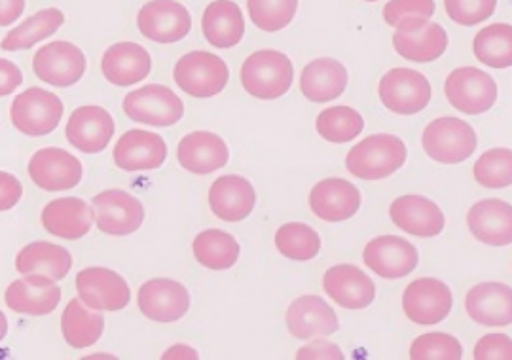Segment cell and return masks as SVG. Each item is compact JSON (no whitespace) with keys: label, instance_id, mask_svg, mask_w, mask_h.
Returning <instances> with one entry per match:
<instances>
[{"label":"cell","instance_id":"obj_1","mask_svg":"<svg viewBox=\"0 0 512 360\" xmlns=\"http://www.w3.org/2000/svg\"><path fill=\"white\" fill-rule=\"evenodd\" d=\"M406 144L389 133L370 135L349 150L346 167L361 180H382L399 171L406 162Z\"/></svg>","mask_w":512,"mask_h":360},{"label":"cell","instance_id":"obj_2","mask_svg":"<svg viewBox=\"0 0 512 360\" xmlns=\"http://www.w3.org/2000/svg\"><path fill=\"white\" fill-rule=\"evenodd\" d=\"M239 78L243 90L256 99H279L293 86V61L281 52L260 50L243 61Z\"/></svg>","mask_w":512,"mask_h":360},{"label":"cell","instance_id":"obj_3","mask_svg":"<svg viewBox=\"0 0 512 360\" xmlns=\"http://www.w3.org/2000/svg\"><path fill=\"white\" fill-rule=\"evenodd\" d=\"M421 144L431 160L444 165H456L475 154L476 133L467 122L444 116L425 127Z\"/></svg>","mask_w":512,"mask_h":360},{"label":"cell","instance_id":"obj_4","mask_svg":"<svg viewBox=\"0 0 512 360\" xmlns=\"http://www.w3.org/2000/svg\"><path fill=\"white\" fill-rule=\"evenodd\" d=\"M173 78L186 95L207 99L219 95L228 86L230 69L219 55L190 52L177 61Z\"/></svg>","mask_w":512,"mask_h":360},{"label":"cell","instance_id":"obj_5","mask_svg":"<svg viewBox=\"0 0 512 360\" xmlns=\"http://www.w3.org/2000/svg\"><path fill=\"white\" fill-rule=\"evenodd\" d=\"M124 112L137 124L169 127L183 120L184 103L175 91L162 84H150L126 95Z\"/></svg>","mask_w":512,"mask_h":360},{"label":"cell","instance_id":"obj_6","mask_svg":"<svg viewBox=\"0 0 512 360\" xmlns=\"http://www.w3.org/2000/svg\"><path fill=\"white\" fill-rule=\"evenodd\" d=\"M63 118V103L52 91L29 88L19 93L10 107V120L19 133L42 137L52 133Z\"/></svg>","mask_w":512,"mask_h":360},{"label":"cell","instance_id":"obj_7","mask_svg":"<svg viewBox=\"0 0 512 360\" xmlns=\"http://www.w3.org/2000/svg\"><path fill=\"white\" fill-rule=\"evenodd\" d=\"M444 93L448 103L456 110L469 116H478L494 107L497 84L490 74L476 67H461L448 74Z\"/></svg>","mask_w":512,"mask_h":360},{"label":"cell","instance_id":"obj_8","mask_svg":"<svg viewBox=\"0 0 512 360\" xmlns=\"http://www.w3.org/2000/svg\"><path fill=\"white\" fill-rule=\"evenodd\" d=\"M378 95L387 110L401 116H414L429 105L431 84L420 71L403 67L391 69L382 76Z\"/></svg>","mask_w":512,"mask_h":360},{"label":"cell","instance_id":"obj_9","mask_svg":"<svg viewBox=\"0 0 512 360\" xmlns=\"http://www.w3.org/2000/svg\"><path fill=\"white\" fill-rule=\"evenodd\" d=\"M86 55L71 42L57 40L40 48L33 57V71L38 78L55 88H69L82 80L86 72Z\"/></svg>","mask_w":512,"mask_h":360},{"label":"cell","instance_id":"obj_10","mask_svg":"<svg viewBox=\"0 0 512 360\" xmlns=\"http://www.w3.org/2000/svg\"><path fill=\"white\" fill-rule=\"evenodd\" d=\"M454 307V294L433 277L412 281L403 294L404 315L414 324L442 323Z\"/></svg>","mask_w":512,"mask_h":360},{"label":"cell","instance_id":"obj_11","mask_svg":"<svg viewBox=\"0 0 512 360\" xmlns=\"http://www.w3.org/2000/svg\"><path fill=\"white\" fill-rule=\"evenodd\" d=\"M141 35L158 44H175L192 29V16L177 0H150L137 16Z\"/></svg>","mask_w":512,"mask_h":360},{"label":"cell","instance_id":"obj_12","mask_svg":"<svg viewBox=\"0 0 512 360\" xmlns=\"http://www.w3.org/2000/svg\"><path fill=\"white\" fill-rule=\"evenodd\" d=\"M93 215L103 234H135L145 220V207L124 190H105L93 198Z\"/></svg>","mask_w":512,"mask_h":360},{"label":"cell","instance_id":"obj_13","mask_svg":"<svg viewBox=\"0 0 512 360\" xmlns=\"http://www.w3.org/2000/svg\"><path fill=\"white\" fill-rule=\"evenodd\" d=\"M368 270L384 279H403L416 270L420 262L418 249L399 235H380L372 239L363 251Z\"/></svg>","mask_w":512,"mask_h":360},{"label":"cell","instance_id":"obj_14","mask_svg":"<svg viewBox=\"0 0 512 360\" xmlns=\"http://www.w3.org/2000/svg\"><path fill=\"white\" fill-rule=\"evenodd\" d=\"M80 300L97 311H120L128 307L131 290L120 273L109 268H86L76 275Z\"/></svg>","mask_w":512,"mask_h":360},{"label":"cell","instance_id":"obj_15","mask_svg":"<svg viewBox=\"0 0 512 360\" xmlns=\"http://www.w3.org/2000/svg\"><path fill=\"white\" fill-rule=\"evenodd\" d=\"M137 304L154 323H177L190 309V292L173 279H152L139 288Z\"/></svg>","mask_w":512,"mask_h":360},{"label":"cell","instance_id":"obj_16","mask_svg":"<svg viewBox=\"0 0 512 360\" xmlns=\"http://www.w3.org/2000/svg\"><path fill=\"white\" fill-rule=\"evenodd\" d=\"M29 177L46 192L71 190L82 180V163L71 152L48 146L31 158Z\"/></svg>","mask_w":512,"mask_h":360},{"label":"cell","instance_id":"obj_17","mask_svg":"<svg viewBox=\"0 0 512 360\" xmlns=\"http://www.w3.org/2000/svg\"><path fill=\"white\" fill-rule=\"evenodd\" d=\"M116 167L128 173L160 169L167 160V144L158 133L131 129L120 137L112 150Z\"/></svg>","mask_w":512,"mask_h":360},{"label":"cell","instance_id":"obj_18","mask_svg":"<svg viewBox=\"0 0 512 360\" xmlns=\"http://www.w3.org/2000/svg\"><path fill=\"white\" fill-rule=\"evenodd\" d=\"M4 300L6 306L21 315H50L59 307L61 288L48 275L29 273L6 288Z\"/></svg>","mask_w":512,"mask_h":360},{"label":"cell","instance_id":"obj_19","mask_svg":"<svg viewBox=\"0 0 512 360\" xmlns=\"http://www.w3.org/2000/svg\"><path fill=\"white\" fill-rule=\"evenodd\" d=\"M67 141L84 154H99L109 146L114 135V120L103 107H80L74 110L65 129Z\"/></svg>","mask_w":512,"mask_h":360},{"label":"cell","instance_id":"obj_20","mask_svg":"<svg viewBox=\"0 0 512 360\" xmlns=\"http://www.w3.org/2000/svg\"><path fill=\"white\" fill-rule=\"evenodd\" d=\"M287 328L298 340L332 336L340 321L332 307L321 296H300L287 309Z\"/></svg>","mask_w":512,"mask_h":360},{"label":"cell","instance_id":"obj_21","mask_svg":"<svg viewBox=\"0 0 512 360\" xmlns=\"http://www.w3.org/2000/svg\"><path fill=\"white\" fill-rule=\"evenodd\" d=\"M323 288L344 309H365L376 298V285L353 264H338L323 277Z\"/></svg>","mask_w":512,"mask_h":360},{"label":"cell","instance_id":"obj_22","mask_svg":"<svg viewBox=\"0 0 512 360\" xmlns=\"http://www.w3.org/2000/svg\"><path fill=\"white\" fill-rule=\"evenodd\" d=\"M310 207L325 222H344L361 209V192L348 180H321L311 190Z\"/></svg>","mask_w":512,"mask_h":360},{"label":"cell","instance_id":"obj_23","mask_svg":"<svg viewBox=\"0 0 512 360\" xmlns=\"http://www.w3.org/2000/svg\"><path fill=\"white\" fill-rule=\"evenodd\" d=\"M181 167L194 175H209L226 167L230 150L226 141L211 131H194L181 139L177 148Z\"/></svg>","mask_w":512,"mask_h":360},{"label":"cell","instance_id":"obj_24","mask_svg":"<svg viewBox=\"0 0 512 360\" xmlns=\"http://www.w3.org/2000/svg\"><path fill=\"white\" fill-rule=\"evenodd\" d=\"M467 226L480 243L505 247L512 243V205L503 199L478 201L467 215Z\"/></svg>","mask_w":512,"mask_h":360},{"label":"cell","instance_id":"obj_25","mask_svg":"<svg viewBox=\"0 0 512 360\" xmlns=\"http://www.w3.org/2000/svg\"><path fill=\"white\" fill-rule=\"evenodd\" d=\"M101 71L110 84L128 88L147 80L152 71V57L135 42H118L110 46L101 59Z\"/></svg>","mask_w":512,"mask_h":360},{"label":"cell","instance_id":"obj_26","mask_svg":"<svg viewBox=\"0 0 512 360\" xmlns=\"http://www.w3.org/2000/svg\"><path fill=\"white\" fill-rule=\"evenodd\" d=\"M256 205L255 186L239 175H224L209 190V207L224 222H241L253 213Z\"/></svg>","mask_w":512,"mask_h":360},{"label":"cell","instance_id":"obj_27","mask_svg":"<svg viewBox=\"0 0 512 360\" xmlns=\"http://www.w3.org/2000/svg\"><path fill=\"white\" fill-rule=\"evenodd\" d=\"M393 224L416 237H437L444 230V215L439 205L423 196H401L389 207Z\"/></svg>","mask_w":512,"mask_h":360},{"label":"cell","instance_id":"obj_28","mask_svg":"<svg viewBox=\"0 0 512 360\" xmlns=\"http://www.w3.org/2000/svg\"><path fill=\"white\" fill-rule=\"evenodd\" d=\"M93 220L95 215L92 207L80 198L54 199L44 207L40 215V222L46 232L69 241L90 234Z\"/></svg>","mask_w":512,"mask_h":360},{"label":"cell","instance_id":"obj_29","mask_svg":"<svg viewBox=\"0 0 512 360\" xmlns=\"http://www.w3.org/2000/svg\"><path fill=\"white\" fill-rule=\"evenodd\" d=\"M467 315L482 326L512 324V287L505 283H480L465 296Z\"/></svg>","mask_w":512,"mask_h":360},{"label":"cell","instance_id":"obj_30","mask_svg":"<svg viewBox=\"0 0 512 360\" xmlns=\"http://www.w3.org/2000/svg\"><path fill=\"white\" fill-rule=\"evenodd\" d=\"M348 69L332 59L321 57L308 63L300 76V91L311 103H329L348 88Z\"/></svg>","mask_w":512,"mask_h":360},{"label":"cell","instance_id":"obj_31","mask_svg":"<svg viewBox=\"0 0 512 360\" xmlns=\"http://www.w3.org/2000/svg\"><path fill=\"white\" fill-rule=\"evenodd\" d=\"M202 31L205 40L219 50L238 46L245 35V19L241 8L232 0L211 2L203 12Z\"/></svg>","mask_w":512,"mask_h":360},{"label":"cell","instance_id":"obj_32","mask_svg":"<svg viewBox=\"0 0 512 360\" xmlns=\"http://www.w3.org/2000/svg\"><path fill=\"white\" fill-rule=\"evenodd\" d=\"M395 52L412 63L437 61L448 48V35L439 23H425L418 31H397L393 35Z\"/></svg>","mask_w":512,"mask_h":360},{"label":"cell","instance_id":"obj_33","mask_svg":"<svg viewBox=\"0 0 512 360\" xmlns=\"http://www.w3.org/2000/svg\"><path fill=\"white\" fill-rule=\"evenodd\" d=\"M73 268V256L65 247H59L54 243L37 241L27 247H23L16 256V270L23 275L40 273L48 275L55 281H61L69 275Z\"/></svg>","mask_w":512,"mask_h":360},{"label":"cell","instance_id":"obj_34","mask_svg":"<svg viewBox=\"0 0 512 360\" xmlns=\"http://www.w3.org/2000/svg\"><path fill=\"white\" fill-rule=\"evenodd\" d=\"M105 330V319L84 306L78 298L71 300L61 317V332L65 342L74 349H86L99 342Z\"/></svg>","mask_w":512,"mask_h":360},{"label":"cell","instance_id":"obj_35","mask_svg":"<svg viewBox=\"0 0 512 360\" xmlns=\"http://www.w3.org/2000/svg\"><path fill=\"white\" fill-rule=\"evenodd\" d=\"M192 251L203 268L224 271L238 264L241 247L238 239L228 232L205 230L202 234L196 235L192 243Z\"/></svg>","mask_w":512,"mask_h":360},{"label":"cell","instance_id":"obj_36","mask_svg":"<svg viewBox=\"0 0 512 360\" xmlns=\"http://www.w3.org/2000/svg\"><path fill=\"white\" fill-rule=\"evenodd\" d=\"M63 23H65V16L61 10H57V8L40 10L38 14L25 19L14 31H10L8 35L4 36L0 42V48L6 52L31 50L44 38L55 35Z\"/></svg>","mask_w":512,"mask_h":360},{"label":"cell","instance_id":"obj_37","mask_svg":"<svg viewBox=\"0 0 512 360\" xmlns=\"http://www.w3.org/2000/svg\"><path fill=\"white\" fill-rule=\"evenodd\" d=\"M476 59L492 69L512 67V25L494 23L478 31L473 42Z\"/></svg>","mask_w":512,"mask_h":360},{"label":"cell","instance_id":"obj_38","mask_svg":"<svg viewBox=\"0 0 512 360\" xmlns=\"http://www.w3.org/2000/svg\"><path fill=\"white\" fill-rule=\"evenodd\" d=\"M275 247L289 260L308 262L321 251V237L304 222H289L277 230Z\"/></svg>","mask_w":512,"mask_h":360},{"label":"cell","instance_id":"obj_39","mask_svg":"<svg viewBox=\"0 0 512 360\" xmlns=\"http://www.w3.org/2000/svg\"><path fill=\"white\" fill-rule=\"evenodd\" d=\"M317 133L329 141V143L344 144L357 139L363 129H365V120L363 116L351 107H332L325 108L317 116Z\"/></svg>","mask_w":512,"mask_h":360},{"label":"cell","instance_id":"obj_40","mask_svg":"<svg viewBox=\"0 0 512 360\" xmlns=\"http://www.w3.org/2000/svg\"><path fill=\"white\" fill-rule=\"evenodd\" d=\"M435 0H389L384 6L387 25L397 31H418L435 14Z\"/></svg>","mask_w":512,"mask_h":360},{"label":"cell","instance_id":"obj_41","mask_svg":"<svg viewBox=\"0 0 512 360\" xmlns=\"http://www.w3.org/2000/svg\"><path fill=\"white\" fill-rule=\"evenodd\" d=\"M475 180L484 188H507L512 184V150L511 148H492L476 160Z\"/></svg>","mask_w":512,"mask_h":360},{"label":"cell","instance_id":"obj_42","mask_svg":"<svg viewBox=\"0 0 512 360\" xmlns=\"http://www.w3.org/2000/svg\"><path fill=\"white\" fill-rule=\"evenodd\" d=\"M247 10L260 31L277 33L291 25L298 10V0H247Z\"/></svg>","mask_w":512,"mask_h":360},{"label":"cell","instance_id":"obj_43","mask_svg":"<svg viewBox=\"0 0 512 360\" xmlns=\"http://www.w3.org/2000/svg\"><path fill=\"white\" fill-rule=\"evenodd\" d=\"M463 357L461 343L444 332H429L416 338L410 347L412 360H459Z\"/></svg>","mask_w":512,"mask_h":360},{"label":"cell","instance_id":"obj_44","mask_svg":"<svg viewBox=\"0 0 512 360\" xmlns=\"http://www.w3.org/2000/svg\"><path fill=\"white\" fill-rule=\"evenodd\" d=\"M446 14L463 27H475L494 16L497 0H444Z\"/></svg>","mask_w":512,"mask_h":360},{"label":"cell","instance_id":"obj_45","mask_svg":"<svg viewBox=\"0 0 512 360\" xmlns=\"http://www.w3.org/2000/svg\"><path fill=\"white\" fill-rule=\"evenodd\" d=\"M476 360H512V340L507 334H488L476 343Z\"/></svg>","mask_w":512,"mask_h":360},{"label":"cell","instance_id":"obj_46","mask_svg":"<svg viewBox=\"0 0 512 360\" xmlns=\"http://www.w3.org/2000/svg\"><path fill=\"white\" fill-rule=\"evenodd\" d=\"M298 360H344V353L336 343L327 342V340H315L302 347L296 353Z\"/></svg>","mask_w":512,"mask_h":360},{"label":"cell","instance_id":"obj_47","mask_svg":"<svg viewBox=\"0 0 512 360\" xmlns=\"http://www.w3.org/2000/svg\"><path fill=\"white\" fill-rule=\"evenodd\" d=\"M23 196V186L14 175L0 171V211H10Z\"/></svg>","mask_w":512,"mask_h":360},{"label":"cell","instance_id":"obj_48","mask_svg":"<svg viewBox=\"0 0 512 360\" xmlns=\"http://www.w3.org/2000/svg\"><path fill=\"white\" fill-rule=\"evenodd\" d=\"M23 84V74L16 63L0 57V97L12 95Z\"/></svg>","mask_w":512,"mask_h":360},{"label":"cell","instance_id":"obj_49","mask_svg":"<svg viewBox=\"0 0 512 360\" xmlns=\"http://www.w3.org/2000/svg\"><path fill=\"white\" fill-rule=\"evenodd\" d=\"M25 0H0V27H8L21 18Z\"/></svg>","mask_w":512,"mask_h":360},{"label":"cell","instance_id":"obj_50","mask_svg":"<svg viewBox=\"0 0 512 360\" xmlns=\"http://www.w3.org/2000/svg\"><path fill=\"white\" fill-rule=\"evenodd\" d=\"M162 359H200V355L196 349H192L188 345H173L171 349L165 351Z\"/></svg>","mask_w":512,"mask_h":360},{"label":"cell","instance_id":"obj_51","mask_svg":"<svg viewBox=\"0 0 512 360\" xmlns=\"http://www.w3.org/2000/svg\"><path fill=\"white\" fill-rule=\"evenodd\" d=\"M6 334H8V319H6V315L0 311V342L6 338Z\"/></svg>","mask_w":512,"mask_h":360},{"label":"cell","instance_id":"obj_52","mask_svg":"<svg viewBox=\"0 0 512 360\" xmlns=\"http://www.w3.org/2000/svg\"><path fill=\"white\" fill-rule=\"evenodd\" d=\"M366 2H376V0H366Z\"/></svg>","mask_w":512,"mask_h":360}]
</instances>
